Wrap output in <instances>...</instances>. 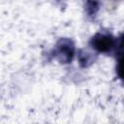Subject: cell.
Instances as JSON below:
<instances>
[{"instance_id":"1","label":"cell","mask_w":124,"mask_h":124,"mask_svg":"<svg viewBox=\"0 0 124 124\" xmlns=\"http://www.w3.org/2000/svg\"><path fill=\"white\" fill-rule=\"evenodd\" d=\"M91 45L98 51L107 52V51H109L113 47L114 41H113V38L109 35L98 34L92 39Z\"/></svg>"}]
</instances>
